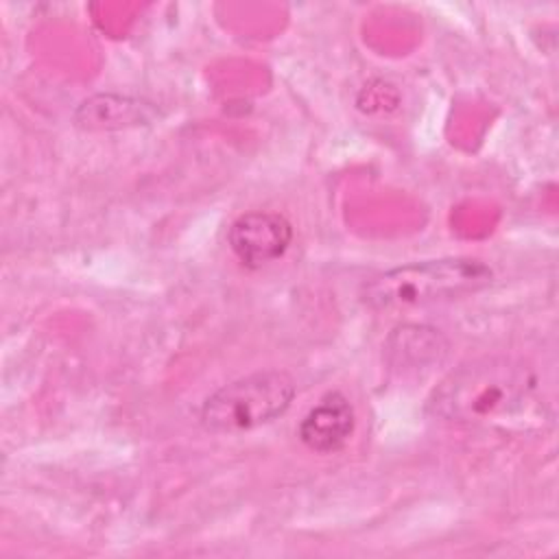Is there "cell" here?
<instances>
[{"instance_id":"obj_1","label":"cell","mask_w":559,"mask_h":559,"mask_svg":"<svg viewBox=\"0 0 559 559\" xmlns=\"http://www.w3.org/2000/svg\"><path fill=\"white\" fill-rule=\"evenodd\" d=\"M537 404V378L524 362L483 356L450 371L428 397V413L456 424H522Z\"/></svg>"},{"instance_id":"obj_2","label":"cell","mask_w":559,"mask_h":559,"mask_svg":"<svg viewBox=\"0 0 559 559\" xmlns=\"http://www.w3.org/2000/svg\"><path fill=\"white\" fill-rule=\"evenodd\" d=\"M493 271L476 258H439L402 264L367 280L360 299L373 310H408L450 301L489 286Z\"/></svg>"},{"instance_id":"obj_3","label":"cell","mask_w":559,"mask_h":559,"mask_svg":"<svg viewBox=\"0 0 559 559\" xmlns=\"http://www.w3.org/2000/svg\"><path fill=\"white\" fill-rule=\"evenodd\" d=\"M295 393V380L286 371H255L207 395L201 404L199 419L210 432L231 435L253 430L284 415Z\"/></svg>"},{"instance_id":"obj_4","label":"cell","mask_w":559,"mask_h":559,"mask_svg":"<svg viewBox=\"0 0 559 559\" xmlns=\"http://www.w3.org/2000/svg\"><path fill=\"white\" fill-rule=\"evenodd\" d=\"M227 242L242 266L262 269L288 251L293 225L277 212H247L231 223Z\"/></svg>"},{"instance_id":"obj_5","label":"cell","mask_w":559,"mask_h":559,"mask_svg":"<svg viewBox=\"0 0 559 559\" xmlns=\"http://www.w3.org/2000/svg\"><path fill=\"white\" fill-rule=\"evenodd\" d=\"M354 428V406L343 393L330 391L304 415L297 428V437L308 450L319 454H332L347 445Z\"/></svg>"},{"instance_id":"obj_6","label":"cell","mask_w":559,"mask_h":559,"mask_svg":"<svg viewBox=\"0 0 559 559\" xmlns=\"http://www.w3.org/2000/svg\"><path fill=\"white\" fill-rule=\"evenodd\" d=\"M155 116L153 103L118 94H96L76 107L74 122L85 131H114L151 124Z\"/></svg>"}]
</instances>
